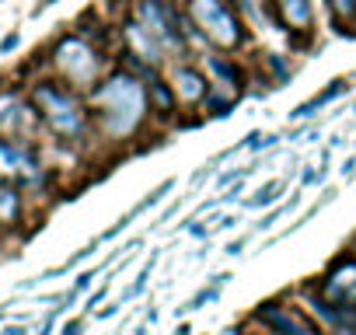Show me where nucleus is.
Wrapping results in <instances>:
<instances>
[{
  "label": "nucleus",
  "mask_w": 356,
  "mask_h": 335,
  "mask_svg": "<svg viewBox=\"0 0 356 335\" xmlns=\"http://www.w3.org/2000/svg\"><path fill=\"white\" fill-rule=\"evenodd\" d=\"M189 11H193L196 25L207 28V35H213L220 46H234L241 39L234 15L220 4V0H189Z\"/></svg>",
  "instance_id": "1"
},
{
  "label": "nucleus",
  "mask_w": 356,
  "mask_h": 335,
  "mask_svg": "<svg viewBox=\"0 0 356 335\" xmlns=\"http://www.w3.org/2000/svg\"><path fill=\"white\" fill-rule=\"evenodd\" d=\"M39 101L42 105H49V119L56 122V129H77V115H74V105L63 98V95H56V91H49V88H42L39 91Z\"/></svg>",
  "instance_id": "2"
},
{
  "label": "nucleus",
  "mask_w": 356,
  "mask_h": 335,
  "mask_svg": "<svg viewBox=\"0 0 356 335\" xmlns=\"http://www.w3.org/2000/svg\"><path fill=\"white\" fill-rule=\"evenodd\" d=\"M342 91H346V84H342V81H335L332 88H325V91H321V95H314L311 101H304V105H297V108H293V119H304V115H314V112H318L321 105H328V101H335V98H339Z\"/></svg>",
  "instance_id": "3"
},
{
  "label": "nucleus",
  "mask_w": 356,
  "mask_h": 335,
  "mask_svg": "<svg viewBox=\"0 0 356 335\" xmlns=\"http://www.w3.org/2000/svg\"><path fill=\"white\" fill-rule=\"evenodd\" d=\"M280 15H283L286 25H293V28H307V25H311L307 0H280Z\"/></svg>",
  "instance_id": "4"
},
{
  "label": "nucleus",
  "mask_w": 356,
  "mask_h": 335,
  "mask_svg": "<svg viewBox=\"0 0 356 335\" xmlns=\"http://www.w3.org/2000/svg\"><path fill=\"white\" fill-rule=\"evenodd\" d=\"M262 321H269L273 328H280L283 335H307L293 318H286V314H280V311H262Z\"/></svg>",
  "instance_id": "5"
},
{
  "label": "nucleus",
  "mask_w": 356,
  "mask_h": 335,
  "mask_svg": "<svg viewBox=\"0 0 356 335\" xmlns=\"http://www.w3.org/2000/svg\"><path fill=\"white\" fill-rule=\"evenodd\" d=\"M280 193H283V182H280V179L269 182V186H262V189L255 193V199H248V210H262V206H269Z\"/></svg>",
  "instance_id": "6"
},
{
  "label": "nucleus",
  "mask_w": 356,
  "mask_h": 335,
  "mask_svg": "<svg viewBox=\"0 0 356 335\" xmlns=\"http://www.w3.org/2000/svg\"><path fill=\"white\" fill-rule=\"evenodd\" d=\"M18 213V199L11 189H0V220H11Z\"/></svg>",
  "instance_id": "7"
},
{
  "label": "nucleus",
  "mask_w": 356,
  "mask_h": 335,
  "mask_svg": "<svg viewBox=\"0 0 356 335\" xmlns=\"http://www.w3.org/2000/svg\"><path fill=\"white\" fill-rule=\"evenodd\" d=\"M178 81H182V91H186V95H193V98H200V95H203V81H200L196 74L182 70V74H178Z\"/></svg>",
  "instance_id": "8"
},
{
  "label": "nucleus",
  "mask_w": 356,
  "mask_h": 335,
  "mask_svg": "<svg viewBox=\"0 0 356 335\" xmlns=\"http://www.w3.org/2000/svg\"><path fill=\"white\" fill-rule=\"evenodd\" d=\"M332 8H335L342 18H356V0H332Z\"/></svg>",
  "instance_id": "9"
},
{
  "label": "nucleus",
  "mask_w": 356,
  "mask_h": 335,
  "mask_svg": "<svg viewBox=\"0 0 356 335\" xmlns=\"http://www.w3.org/2000/svg\"><path fill=\"white\" fill-rule=\"evenodd\" d=\"M210 297H213V290H203V293H200V297H193V300H189L186 307H189V311H196V307H200V304H207Z\"/></svg>",
  "instance_id": "10"
},
{
  "label": "nucleus",
  "mask_w": 356,
  "mask_h": 335,
  "mask_svg": "<svg viewBox=\"0 0 356 335\" xmlns=\"http://www.w3.org/2000/svg\"><path fill=\"white\" fill-rule=\"evenodd\" d=\"M154 98H157V105H171V95H168V88H154Z\"/></svg>",
  "instance_id": "11"
},
{
  "label": "nucleus",
  "mask_w": 356,
  "mask_h": 335,
  "mask_svg": "<svg viewBox=\"0 0 356 335\" xmlns=\"http://www.w3.org/2000/svg\"><path fill=\"white\" fill-rule=\"evenodd\" d=\"M15 46H18V35H8L4 42H0V53H11Z\"/></svg>",
  "instance_id": "12"
},
{
  "label": "nucleus",
  "mask_w": 356,
  "mask_h": 335,
  "mask_svg": "<svg viewBox=\"0 0 356 335\" xmlns=\"http://www.w3.org/2000/svg\"><path fill=\"white\" fill-rule=\"evenodd\" d=\"M91 279H95V272H84V276L77 279V290H88V286H91Z\"/></svg>",
  "instance_id": "13"
},
{
  "label": "nucleus",
  "mask_w": 356,
  "mask_h": 335,
  "mask_svg": "<svg viewBox=\"0 0 356 335\" xmlns=\"http://www.w3.org/2000/svg\"><path fill=\"white\" fill-rule=\"evenodd\" d=\"M63 335H81V321H70V325L63 328Z\"/></svg>",
  "instance_id": "14"
},
{
  "label": "nucleus",
  "mask_w": 356,
  "mask_h": 335,
  "mask_svg": "<svg viewBox=\"0 0 356 335\" xmlns=\"http://www.w3.org/2000/svg\"><path fill=\"white\" fill-rule=\"evenodd\" d=\"M4 335H25V328H8Z\"/></svg>",
  "instance_id": "15"
}]
</instances>
